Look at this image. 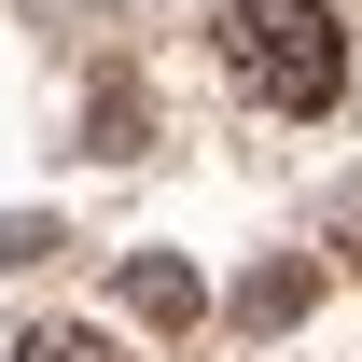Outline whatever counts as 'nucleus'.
Wrapping results in <instances>:
<instances>
[{
    "mask_svg": "<svg viewBox=\"0 0 362 362\" xmlns=\"http://www.w3.org/2000/svg\"><path fill=\"white\" fill-rule=\"evenodd\" d=\"M223 70L265 112H334L349 98V28L320 0H223Z\"/></svg>",
    "mask_w": 362,
    "mask_h": 362,
    "instance_id": "1",
    "label": "nucleus"
},
{
    "mask_svg": "<svg viewBox=\"0 0 362 362\" xmlns=\"http://www.w3.org/2000/svg\"><path fill=\"white\" fill-rule=\"evenodd\" d=\"M307 293H320V265H293V251H265V265L237 279V320H251V334H293V320H307Z\"/></svg>",
    "mask_w": 362,
    "mask_h": 362,
    "instance_id": "2",
    "label": "nucleus"
},
{
    "mask_svg": "<svg viewBox=\"0 0 362 362\" xmlns=\"http://www.w3.org/2000/svg\"><path fill=\"white\" fill-rule=\"evenodd\" d=\"M126 307H139V320H168V334H181V320L209 307V293H195V265H181V251H139V265H126Z\"/></svg>",
    "mask_w": 362,
    "mask_h": 362,
    "instance_id": "3",
    "label": "nucleus"
},
{
    "mask_svg": "<svg viewBox=\"0 0 362 362\" xmlns=\"http://www.w3.org/2000/svg\"><path fill=\"white\" fill-rule=\"evenodd\" d=\"M14 362H126V349H112V334H28Z\"/></svg>",
    "mask_w": 362,
    "mask_h": 362,
    "instance_id": "4",
    "label": "nucleus"
}]
</instances>
